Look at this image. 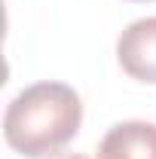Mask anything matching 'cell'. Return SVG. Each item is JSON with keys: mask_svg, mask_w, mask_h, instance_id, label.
Wrapping results in <instances>:
<instances>
[{"mask_svg": "<svg viewBox=\"0 0 156 159\" xmlns=\"http://www.w3.org/2000/svg\"><path fill=\"white\" fill-rule=\"evenodd\" d=\"M83 125V101L67 83L43 80L21 89L3 113V138L25 159L58 153Z\"/></svg>", "mask_w": 156, "mask_h": 159, "instance_id": "obj_1", "label": "cell"}, {"mask_svg": "<svg viewBox=\"0 0 156 159\" xmlns=\"http://www.w3.org/2000/svg\"><path fill=\"white\" fill-rule=\"evenodd\" d=\"M119 67L138 83L156 86V16L132 21L117 40Z\"/></svg>", "mask_w": 156, "mask_h": 159, "instance_id": "obj_2", "label": "cell"}, {"mask_svg": "<svg viewBox=\"0 0 156 159\" xmlns=\"http://www.w3.org/2000/svg\"><path fill=\"white\" fill-rule=\"evenodd\" d=\"M98 159H156V122H117L101 141Z\"/></svg>", "mask_w": 156, "mask_h": 159, "instance_id": "obj_3", "label": "cell"}, {"mask_svg": "<svg viewBox=\"0 0 156 159\" xmlns=\"http://www.w3.org/2000/svg\"><path fill=\"white\" fill-rule=\"evenodd\" d=\"M52 159H86V156H80V153H61V156H52Z\"/></svg>", "mask_w": 156, "mask_h": 159, "instance_id": "obj_4", "label": "cell"}, {"mask_svg": "<svg viewBox=\"0 0 156 159\" xmlns=\"http://www.w3.org/2000/svg\"><path fill=\"white\" fill-rule=\"evenodd\" d=\"M132 3H150V0H132Z\"/></svg>", "mask_w": 156, "mask_h": 159, "instance_id": "obj_5", "label": "cell"}]
</instances>
